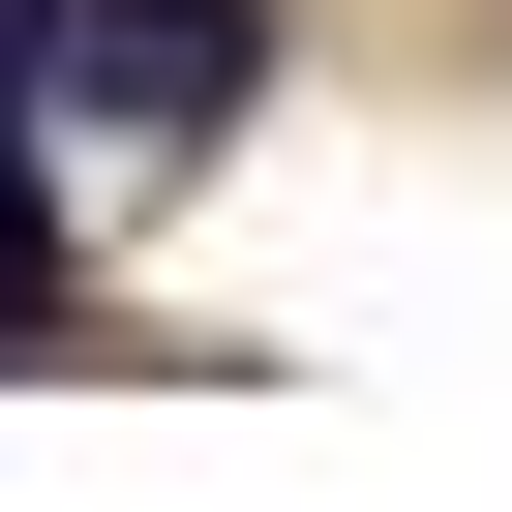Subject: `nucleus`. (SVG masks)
<instances>
[{
  "instance_id": "f257e3e1",
  "label": "nucleus",
  "mask_w": 512,
  "mask_h": 512,
  "mask_svg": "<svg viewBox=\"0 0 512 512\" xmlns=\"http://www.w3.org/2000/svg\"><path fill=\"white\" fill-rule=\"evenodd\" d=\"M241 61H272L241 0H61V121H151V151H211V121H241Z\"/></svg>"
},
{
  "instance_id": "f03ea898",
  "label": "nucleus",
  "mask_w": 512,
  "mask_h": 512,
  "mask_svg": "<svg viewBox=\"0 0 512 512\" xmlns=\"http://www.w3.org/2000/svg\"><path fill=\"white\" fill-rule=\"evenodd\" d=\"M0 332H61V211H31V151H0Z\"/></svg>"
},
{
  "instance_id": "7ed1b4c3",
  "label": "nucleus",
  "mask_w": 512,
  "mask_h": 512,
  "mask_svg": "<svg viewBox=\"0 0 512 512\" xmlns=\"http://www.w3.org/2000/svg\"><path fill=\"white\" fill-rule=\"evenodd\" d=\"M61 121V0H0V151H31Z\"/></svg>"
}]
</instances>
